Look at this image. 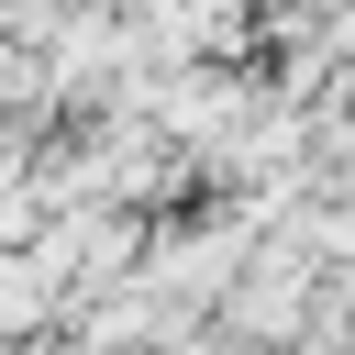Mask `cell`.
I'll return each mask as SVG.
<instances>
[{"instance_id": "obj_1", "label": "cell", "mask_w": 355, "mask_h": 355, "mask_svg": "<svg viewBox=\"0 0 355 355\" xmlns=\"http://www.w3.org/2000/svg\"><path fill=\"white\" fill-rule=\"evenodd\" d=\"M344 311H355V255H344Z\"/></svg>"}]
</instances>
